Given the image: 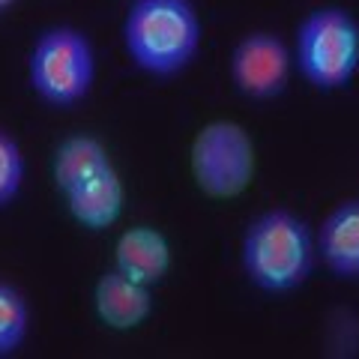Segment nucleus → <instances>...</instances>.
Listing matches in <instances>:
<instances>
[{
  "label": "nucleus",
  "mask_w": 359,
  "mask_h": 359,
  "mask_svg": "<svg viewBox=\"0 0 359 359\" xmlns=\"http://www.w3.org/2000/svg\"><path fill=\"white\" fill-rule=\"evenodd\" d=\"M126 60L153 81L180 78L198 60L204 21L195 0H129L120 21Z\"/></svg>",
  "instance_id": "f257e3e1"
},
{
  "label": "nucleus",
  "mask_w": 359,
  "mask_h": 359,
  "mask_svg": "<svg viewBox=\"0 0 359 359\" xmlns=\"http://www.w3.org/2000/svg\"><path fill=\"white\" fill-rule=\"evenodd\" d=\"M318 266L314 228L287 207H269L249 219L240 237V269L255 290L290 297L309 285Z\"/></svg>",
  "instance_id": "f03ea898"
},
{
  "label": "nucleus",
  "mask_w": 359,
  "mask_h": 359,
  "mask_svg": "<svg viewBox=\"0 0 359 359\" xmlns=\"http://www.w3.org/2000/svg\"><path fill=\"white\" fill-rule=\"evenodd\" d=\"M294 75L314 93L332 96L359 75V21L347 6H314L299 18L290 42Z\"/></svg>",
  "instance_id": "7ed1b4c3"
},
{
  "label": "nucleus",
  "mask_w": 359,
  "mask_h": 359,
  "mask_svg": "<svg viewBox=\"0 0 359 359\" xmlns=\"http://www.w3.org/2000/svg\"><path fill=\"white\" fill-rule=\"evenodd\" d=\"M27 84L48 108L81 105L96 84V51L87 33L72 25L39 30L27 51Z\"/></svg>",
  "instance_id": "20e7f679"
},
{
  "label": "nucleus",
  "mask_w": 359,
  "mask_h": 359,
  "mask_svg": "<svg viewBox=\"0 0 359 359\" xmlns=\"http://www.w3.org/2000/svg\"><path fill=\"white\" fill-rule=\"evenodd\" d=\"M189 174L195 189L210 201H237L255 186L257 147L237 120L204 123L189 147Z\"/></svg>",
  "instance_id": "39448f33"
},
{
  "label": "nucleus",
  "mask_w": 359,
  "mask_h": 359,
  "mask_svg": "<svg viewBox=\"0 0 359 359\" xmlns=\"http://www.w3.org/2000/svg\"><path fill=\"white\" fill-rule=\"evenodd\" d=\"M233 90L249 102H273L285 96L294 78L290 45L273 30H249L233 42L228 57Z\"/></svg>",
  "instance_id": "423d86ee"
},
{
  "label": "nucleus",
  "mask_w": 359,
  "mask_h": 359,
  "mask_svg": "<svg viewBox=\"0 0 359 359\" xmlns=\"http://www.w3.org/2000/svg\"><path fill=\"white\" fill-rule=\"evenodd\" d=\"M318 264L335 282L359 285V198L339 201L314 228Z\"/></svg>",
  "instance_id": "0eeeda50"
},
{
  "label": "nucleus",
  "mask_w": 359,
  "mask_h": 359,
  "mask_svg": "<svg viewBox=\"0 0 359 359\" xmlns=\"http://www.w3.org/2000/svg\"><path fill=\"white\" fill-rule=\"evenodd\" d=\"M156 287L132 282L120 269L108 266L93 285V314L111 332H135L153 318L156 311Z\"/></svg>",
  "instance_id": "6e6552de"
},
{
  "label": "nucleus",
  "mask_w": 359,
  "mask_h": 359,
  "mask_svg": "<svg viewBox=\"0 0 359 359\" xmlns=\"http://www.w3.org/2000/svg\"><path fill=\"white\" fill-rule=\"evenodd\" d=\"M63 207L69 219L90 233H105L123 219L126 210V183L114 165L99 171L96 177L63 192Z\"/></svg>",
  "instance_id": "1a4fd4ad"
},
{
  "label": "nucleus",
  "mask_w": 359,
  "mask_h": 359,
  "mask_svg": "<svg viewBox=\"0 0 359 359\" xmlns=\"http://www.w3.org/2000/svg\"><path fill=\"white\" fill-rule=\"evenodd\" d=\"M114 269L129 276L132 282L159 287L174 266L171 240L156 224H132L123 228L114 240Z\"/></svg>",
  "instance_id": "9d476101"
},
{
  "label": "nucleus",
  "mask_w": 359,
  "mask_h": 359,
  "mask_svg": "<svg viewBox=\"0 0 359 359\" xmlns=\"http://www.w3.org/2000/svg\"><path fill=\"white\" fill-rule=\"evenodd\" d=\"M111 153L96 135H87V132H78V135H69L63 138L57 147L51 153V183L57 189V195L69 192L72 186L84 183V180L96 177L99 171L111 168Z\"/></svg>",
  "instance_id": "9b49d317"
},
{
  "label": "nucleus",
  "mask_w": 359,
  "mask_h": 359,
  "mask_svg": "<svg viewBox=\"0 0 359 359\" xmlns=\"http://www.w3.org/2000/svg\"><path fill=\"white\" fill-rule=\"evenodd\" d=\"M33 327L30 302L21 290L0 278V359L15 356L27 344V335Z\"/></svg>",
  "instance_id": "f8f14e48"
},
{
  "label": "nucleus",
  "mask_w": 359,
  "mask_h": 359,
  "mask_svg": "<svg viewBox=\"0 0 359 359\" xmlns=\"http://www.w3.org/2000/svg\"><path fill=\"white\" fill-rule=\"evenodd\" d=\"M27 162L13 132L0 129V210H9L25 189Z\"/></svg>",
  "instance_id": "ddd939ff"
},
{
  "label": "nucleus",
  "mask_w": 359,
  "mask_h": 359,
  "mask_svg": "<svg viewBox=\"0 0 359 359\" xmlns=\"http://www.w3.org/2000/svg\"><path fill=\"white\" fill-rule=\"evenodd\" d=\"M15 4H18V0H0V15H4L9 6H15Z\"/></svg>",
  "instance_id": "4468645a"
}]
</instances>
